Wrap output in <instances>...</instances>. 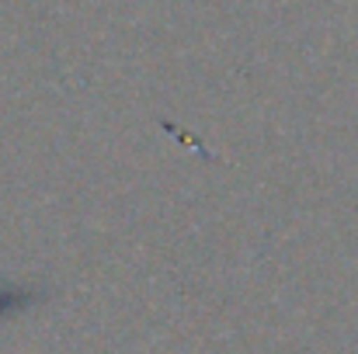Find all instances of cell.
<instances>
[{
	"mask_svg": "<svg viewBox=\"0 0 358 354\" xmlns=\"http://www.w3.org/2000/svg\"><path fill=\"white\" fill-rule=\"evenodd\" d=\"M28 299H31L28 292H0V313L10 309V306H21V302H28Z\"/></svg>",
	"mask_w": 358,
	"mask_h": 354,
	"instance_id": "obj_1",
	"label": "cell"
}]
</instances>
